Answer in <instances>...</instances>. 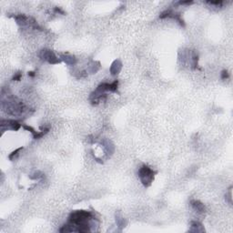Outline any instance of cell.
Wrapping results in <instances>:
<instances>
[{"instance_id": "30bf717a", "label": "cell", "mask_w": 233, "mask_h": 233, "mask_svg": "<svg viewBox=\"0 0 233 233\" xmlns=\"http://www.w3.org/2000/svg\"><path fill=\"white\" fill-rule=\"evenodd\" d=\"M115 218H116V225H118L119 228H124L125 225H126V221L124 218L122 217L121 213L119 211H116V214H115Z\"/></svg>"}, {"instance_id": "9c48e42d", "label": "cell", "mask_w": 233, "mask_h": 233, "mask_svg": "<svg viewBox=\"0 0 233 233\" xmlns=\"http://www.w3.org/2000/svg\"><path fill=\"white\" fill-rule=\"evenodd\" d=\"M190 226H191V228H190L189 231H191V232H203V231H205V229L200 222L192 221Z\"/></svg>"}, {"instance_id": "3957f363", "label": "cell", "mask_w": 233, "mask_h": 233, "mask_svg": "<svg viewBox=\"0 0 233 233\" xmlns=\"http://www.w3.org/2000/svg\"><path fill=\"white\" fill-rule=\"evenodd\" d=\"M40 58L42 60H45V61H47L49 64H58L61 62V59L58 58L55 54L53 51H51L49 49H42L41 52H40Z\"/></svg>"}, {"instance_id": "277c9868", "label": "cell", "mask_w": 233, "mask_h": 233, "mask_svg": "<svg viewBox=\"0 0 233 233\" xmlns=\"http://www.w3.org/2000/svg\"><path fill=\"white\" fill-rule=\"evenodd\" d=\"M0 126H1V130L3 132L5 130H9V129L16 131L22 127V125L19 122L14 119H1Z\"/></svg>"}, {"instance_id": "4fadbf2b", "label": "cell", "mask_w": 233, "mask_h": 233, "mask_svg": "<svg viewBox=\"0 0 233 233\" xmlns=\"http://www.w3.org/2000/svg\"><path fill=\"white\" fill-rule=\"evenodd\" d=\"M231 189H232V187H230L229 188V192H228V194H226V196H225V200H226V201L227 202H229V204H232V194H231Z\"/></svg>"}, {"instance_id": "7a4b0ae2", "label": "cell", "mask_w": 233, "mask_h": 233, "mask_svg": "<svg viewBox=\"0 0 233 233\" xmlns=\"http://www.w3.org/2000/svg\"><path fill=\"white\" fill-rule=\"evenodd\" d=\"M155 174H156V172L153 170H151L147 165H143L138 170V178L141 181V183L146 188L149 187L152 184Z\"/></svg>"}, {"instance_id": "6da1fadb", "label": "cell", "mask_w": 233, "mask_h": 233, "mask_svg": "<svg viewBox=\"0 0 233 233\" xmlns=\"http://www.w3.org/2000/svg\"><path fill=\"white\" fill-rule=\"evenodd\" d=\"M95 219L94 215L87 210H75L70 213L68 217V224L64 225L59 229L60 232H72L76 231L86 233L91 231L90 226L91 221Z\"/></svg>"}, {"instance_id": "ac0fdd59", "label": "cell", "mask_w": 233, "mask_h": 233, "mask_svg": "<svg viewBox=\"0 0 233 233\" xmlns=\"http://www.w3.org/2000/svg\"><path fill=\"white\" fill-rule=\"evenodd\" d=\"M178 5H191V4H193V1H179L178 3Z\"/></svg>"}, {"instance_id": "d6986e66", "label": "cell", "mask_w": 233, "mask_h": 233, "mask_svg": "<svg viewBox=\"0 0 233 233\" xmlns=\"http://www.w3.org/2000/svg\"><path fill=\"white\" fill-rule=\"evenodd\" d=\"M55 12L59 13V14H62V15H65V12L62 9H60L59 7H55Z\"/></svg>"}, {"instance_id": "2e32d148", "label": "cell", "mask_w": 233, "mask_h": 233, "mask_svg": "<svg viewBox=\"0 0 233 233\" xmlns=\"http://www.w3.org/2000/svg\"><path fill=\"white\" fill-rule=\"evenodd\" d=\"M221 79H227L229 77V74L227 70H222L221 71Z\"/></svg>"}, {"instance_id": "7c38bea8", "label": "cell", "mask_w": 233, "mask_h": 233, "mask_svg": "<svg viewBox=\"0 0 233 233\" xmlns=\"http://www.w3.org/2000/svg\"><path fill=\"white\" fill-rule=\"evenodd\" d=\"M192 68L193 69H195L198 68V61H199V56L198 54L195 52V51H193L192 52Z\"/></svg>"}, {"instance_id": "5bb4252c", "label": "cell", "mask_w": 233, "mask_h": 233, "mask_svg": "<svg viewBox=\"0 0 233 233\" xmlns=\"http://www.w3.org/2000/svg\"><path fill=\"white\" fill-rule=\"evenodd\" d=\"M23 127L25 128V129H27V130H28V131H30L32 134H33V138L37 134V131H36L35 129L32 127H30V126H27V125H23Z\"/></svg>"}, {"instance_id": "5b68a950", "label": "cell", "mask_w": 233, "mask_h": 233, "mask_svg": "<svg viewBox=\"0 0 233 233\" xmlns=\"http://www.w3.org/2000/svg\"><path fill=\"white\" fill-rule=\"evenodd\" d=\"M167 17L173 18L175 20H177L180 24V25H182L183 28H185V22H184V20L182 18H181L180 14H178V13H175V12H173L171 10H165L159 15V18L160 19H164V18H167Z\"/></svg>"}, {"instance_id": "8992f818", "label": "cell", "mask_w": 233, "mask_h": 233, "mask_svg": "<svg viewBox=\"0 0 233 233\" xmlns=\"http://www.w3.org/2000/svg\"><path fill=\"white\" fill-rule=\"evenodd\" d=\"M122 68V62L119 59H116L110 66V73L112 76H116L118 75Z\"/></svg>"}, {"instance_id": "9a60e30c", "label": "cell", "mask_w": 233, "mask_h": 233, "mask_svg": "<svg viewBox=\"0 0 233 233\" xmlns=\"http://www.w3.org/2000/svg\"><path fill=\"white\" fill-rule=\"evenodd\" d=\"M207 3H208L209 5H211V6H222L223 4V1H221V0H217V1H207Z\"/></svg>"}, {"instance_id": "ba28073f", "label": "cell", "mask_w": 233, "mask_h": 233, "mask_svg": "<svg viewBox=\"0 0 233 233\" xmlns=\"http://www.w3.org/2000/svg\"><path fill=\"white\" fill-rule=\"evenodd\" d=\"M60 59L62 61H64L67 65H69V66H74V65L76 63V58L69 54H62L60 55Z\"/></svg>"}, {"instance_id": "e0dca14e", "label": "cell", "mask_w": 233, "mask_h": 233, "mask_svg": "<svg viewBox=\"0 0 233 233\" xmlns=\"http://www.w3.org/2000/svg\"><path fill=\"white\" fill-rule=\"evenodd\" d=\"M21 77H22V73H17L14 76H13V80L14 81H19L21 79Z\"/></svg>"}, {"instance_id": "8fae6325", "label": "cell", "mask_w": 233, "mask_h": 233, "mask_svg": "<svg viewBox=\"0 0 233 233\" xmlns=\"http://www.w3.org/2000/svg\"><path fill=\"white\" fill-rule=\"evenodd\" d=\"M23 149H24V148L21 147V148H18L17 149L14 150V151H13V152L9 155V156H8V159H9L10 160H15V159L19 156V153H20Z\"/></svg>"}, {"instance_id": "52a82bcc", "label": "cell", "mask_w": 233, "mask_h": 233, "mask_svg": "<svg viewBox=\"0 0 233 233\" xmlns=\"http://www.w3.org/2000/svg\"><path fill=\"white\" fill-rule=\"evenodd\" d=\"M190 205L192 208L195 210L196 211H198L199 213H204L206 212V207L205 205L200 202V200H190Z\"/></svg>"}, {"instance_id": "ffe728a7", "label": "cell", "mask_w": 233, "mask_h": 233, "mask_svg": "<svg viewBox=\"0 0 233 233\" xmlns=\"http://www.w3.org/2000/svg\"><path fill=\"white\" fill-rule=\"evenodd\" d=\"M28 76H31V77H34V76H36V73H35L34 71H29V72H28Z\"/></svg>"}]
</instances>
